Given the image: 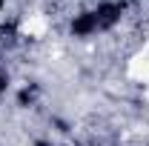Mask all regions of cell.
<instances>
[{"label":"cell","instance_id":"3","mask_svg":"<svg viewBox=\"0 0 149 146\" xmlns=\"http://www.w3.org/2000/svg\"><path fill=\"white\" fill-rule=\"evenodd\" d=\"M143 83H146V86H149V69H146V74H143Z\"/></svg>","mask_w":149,"mask_h":146},{"label":"cell","instance_id":"2","mask_svg":"<svg viewBox=\"0 0 149 146\" xmlns=\"http://www.w3.org/2000/svg\"><path fill=\"white\" fill-rule=\"evenodd\" d=\"M149 69V55L146 52H141V55H135L129 60V66H126V74H129L132 80H138V83H143V74Z\"/></svg>","mask_w":149,"mask_h":146},{"label":"cell","instance_id":"5","mask_svg":"<svg viewBox=\"0 0 149 146\" xmlns=\"http://www.w3.org/2000/svg\"><path fill=\"white\" fill-rule=\"evenodd\" d=\"M146 37H149V32H146ZM146 43H149V40H146Z\"/></svg>","mask_w":149,"mask_h":146},{"label":"cell","instance_id":"1","mask_svg":"<svg viewBox=\"0 0 149 146\" xmlns=\"http://www.w3.org/2000/svg\"><path fill=\"white\" fill-rule=\"evenodd\" d=\"M20 32L26 37H43L49 32V20L43 17V15H29V17L20 23Z\"/></svg>","mask_w":149,"mask_h":146},{"label":"cell","instance_id":"4","mask_svg":"<svg viewBox=\"0 0 149 146\" xmlns=\"http://www.w3.org/2000/svg\"><path fill=\"white\" fill-rule=\"evenodd\" d=\"M146 100H149V86H146Z\"/></svg>","mask_w":149,"mask_h":146}]
</instances>
